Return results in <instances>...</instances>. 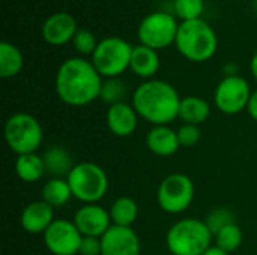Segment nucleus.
Instances as JSON below:
<instances>
[{
    "instance_id": "26",
    "label": "nucleus",
    "mask_w": 257,
    "mask_h": 255,
    "mask_svg": "<svg viewBox=\"0 0 257 255\" xmlns=\"http://www.w3.org/2000/svg\"><path fill=\"white\" fill-rule=\"evenodd\" d=\"M173 11L182 21L197 20L205 11V0H173Z\"/></svg>"
},
{
    "instance_id": "8",
    "label": "nucleus",
    "mask_w": 257,
    "mask_h": 255,
    "mask_svg": "<svg viewBox=\"0 0 257 255\" xmlns=\"http://www.w3.org/2000/svg\"><path fill=\"white\" fill-rule=\"evenodd\" d=\"M179 24L173 15L164 11H157L140 21L137 36L142 45L158 51L175 44Z\"/></svg>"
},
{
    "instance_id": "17",
    "label": "nucleus",
    "mask_w": 257,
    "mask_h": 255,
    "mask_svg": "<svg viewBox=\"0 0 257 255\" xmlns=\"http://www.w3.org/2000/svg\"><path fill=\"white\" fill-rule=\"evenodd\" d=\"M146 146L154 155L163 158L175 155L181 147L176 131L169 128V125L154 126L146 135Z\"/></svg>"
},
{
    "instance_id": "1",
    "label": "nucleus",
    "mask_w": 257,
    "mask_h": 255,
    "mask_svg": "<svg viewBox=\"0 0 257 255\" xmlns=\"http://www.w3.org/2000/svg\"><path fill=\"white\" fill-rule=\"evenodd\" d=\"M102 83V77L92 62L83 57H71L59 66L54 87L63 104L84 107L99 98Z\"/></svg>"
},
{
    "instance_id": "25",
    "label": "nucleus",
    "mask_w": 257,
    "mask_h": 255,
    "mask_svg": "<svg viewBox=\"0 0 257 255\" xmlns=\"http://www.w3.org/2000/svg\"><path fill=\"white\" fill-rule=\"evenodd\" d=\"M214 239H215V246L232 254L242 243V230L236 222H233V224L226 225L223 230H220L214 236Z\"/></svg>"
},
{
    "instance_id": "33",
    "label": "nucleus",
    "mask_w": 257,
    "mask_h": 255,
    "mask_svg": "<svg viewBox=\"0 0 257 255\" xmlns=\"http://www.w3.org/2000/svg\"><path fill=\"white\" fill-rule=\"evenodd\" d=\"M250 71H251V74H253L254 80L257 81V51L253 54V57H251V62H250Z\"/></svg>"
},
{
    "instance_id": "22",
    "label": "nucleus",
    "mask_w": 257,
    "mask_h": 255,
    "mask_svg": "<svg viewBox=\"0 0 257 255\" xmlns=\"http://www.w3.org/2000/svg\"><path fill=\"white\" fill-rule=\"evenodd\" d=\"M72 198V191L66 179L51 177L42 188V200L53 209L63 207Z\"/></svg>"
},
{
    "instance_id": "4",
    "label": "nucleus",
    "mask_w": 257,
    "mask_h": 255,
    "mask_svg": "<svg viewBox=\"0 0 257 255\" xmlns=\"http://www.w3.org/2000/svg\"><path fill=\"white\" fill-rule=\"evenodd\" d=\"M212 233L205 221L184 218L175 222L166 236V243L172 255H203L212 245Z\"/></svg>"
},
{
    "instance_id": "27",
    "label": "nucleus",
    "mask_w": 257,
    "mask_h": 255,
    "mask_svg": "<svg viewBox=\"0 0 257 255\" xmlns=\"http://www.w3.org/2000/svg\"><path fill=\"white\" fill-rule=\"evenodd\" d=\"M126 95V86L122 80L119 78H107L102 83V89H101V95L99 98L110 105L119 104V102H125L123 98Z\"/></svg>"
},
{
    "instance_id": "23",
    "label": "nucleus",
    "mask_w": 257,
    "mask_h": 255,
    "mask_svg": "<svg viewBox=\"0 0 257 255\" xmlns=\"http://www.w3.org/2000/svg\"><path fill=\"white\" fill-rule=\"evenodd\" d=\"M24 66V56L18 47L9 42L0 44V77L12 78L21 72Z\"/></svg>"
},
{
    "instance_id": "15",
    "label": "nucleus",
    "mask_w": 257,
    "mask_h": 255,
    "mask_svg": "<svg viewBox=\"0 0 257 255\" xmlns=\"http://www.w3.org/2000/svg\"><path fill=\"white\" fill-rule=\"evenodd\" d=\"M139 114L136 108L126 102H119L114 105H110L107 110V126L110 132L116 137L125 138L136 132L139 125Z\"/></svg>"
},
{
    "instance_id": "13",
    "label": "nucleus",
    "mask_w": 257,
    "mask_h": 255,
    "mask_svg": "<svg viewBox=\"0 0 257 255\" xmlns=\"http://www.w3.org/2000/svg\"><path fill=\"white\" fill-rule=\"evenodd\" d=\"M140 239L131 227L111 225L101 237V255H140Z\"/></svg>"
},
{
    "instance_id": "21",
    "label": "nucleus",
    "mask_w": 257,
    "mask_h": 255,
    "mask_svg": "<svg viewBox=\"0 0 257 255\" xmlns=\"http://www.w3.org/2000/svg\"><path fill=\"white\" fill-rule=\"evenodd\" d=\"M15 173L26 183H33V182L41 180L44 177V174H47L42 156H39L36 153H27V155L17 156Z\"/></svg>"
},
{
    "instance_id": "3",
    "label": "nucleus",
    "mask_w": 257,
    "mask_h": 255,
    "mask_svg": "<svg viewBox=\"0 0 257 255\" xmlns=\"http://www.w3.org/2000/svg\"><path fill=\"white\" fill-rule=\"evenodd\" d=\"M175 45L187 60L203 63L215 56L218 50V38L209 23L197 18L179 24Z\"/></svg>"
},
{
    "instance_id": "31",
    "label": "nucleus",
    "mask_w": 257,
    "mask_h": 255,
    "mask_svg": "<svg viewBox=\"0 0 257 255\" xmlns=\"http://www.w3.org/2000/svg\"><path fill=\"white\" fill-rule=\"evenodd\" d=\"M81 255H101V239L99 237H87L83 236L80 252Z\"/></svg>"
},
{
    "instance_id": "6",
    "label": "nucleus",
    "mask_w": 257,
    "mask_h": 255,
    "mask_svg": "<svg viewBox=\"0 0 257 255\" xmlns=\"http://www.w3.org/2000/svg\"><path fill=\"white\" fill-rule=\"evenodd\" d=\"M5 140L17 156L36 153L42 144L44 131L39 120L32 114L15 113L5 123Z\"/></svg>"
},
{
    "instance_id": "28",
    "label": "nucleus",
    "mask_w": 257,
    "mask_h": 255,
    "mask_svg": "<svg viewBox=\"0 0 257 255\" xmlns=\"http://www.w3.org/2000/svg\"><path fill=\"white\" fill-rule=\"evenodd\" d=\"M205 222H206L209 231L212 233V236H215L226 225L235 222V215L232 213V210H229L226 207H217V209L209 212V215L206 216Z\"/></svg>"
},
{
    "instance_id": "30",
    "label": "nucleus",
    "mask_w": 257,
    "mask_h": 255,
    "mask_svg": "<svg viewBox=\"0 0 257 255\" xmlns=\"http://www.w3.org/2000/svg\"><path fill=\"white\" fill-rule=\"evenodd\" d=\"M176 134H178L181 147H194L199 144V141L202 138L200 128L196 125H188V123L181 125L179 129L176 131Z\"/></svg>"
},
{
    "instance_id": "11",
    "label": "nucleus",
    "mask_w": 257,
    "mask_h": 255,
    "mask_svg": "<svg viewBox=\"0 0 257 255\" xmlns=\"http://www.w3.org/2000/svg\"><path fill=\"white\" fill-rule=\"evenodd\" d=\"M42 236L47 249L53 255H75L80 252L83 236L74 221L54 219Z\"/></svg>"
},
{
    "instance_id": "7",
    "label": "nucleus",
    "mask_w": 257,
    "mask_h": 255,
    "mask_svg": "<svg viewBox=\"0 0 257 255\" xmlns=\"http://www.w3.org/2000/svg\"><path fill=\"white\" fill-rule=\"evenodd\" d=\"M134 47L117 36H108L98 42L96 50L92 54V63L101 77L119 78L131 65Z\"/></svg>"
},
{
    "instance_id": "32",
    "label": "nucleus",
    "mask_w": 257,
    "mask_h": 255,
    "mask_svg": "<svg viewBox=\"0 0 257 255\" xmlns=\"http://www.w3.org/2000/svg\"><path fill=\"white\" fill-rule=\"evenodd\" d=\"M247 113L250 114V117L253 120L257 122V90H254L251 93V98H250V102H248V107H247Z\"/></svg>"
},
{
    "instance_id": "5",
    "label": "nucleus",
    "mask_w": 257,
    "mask_h": 255,
    "mask_svg": "<svg viewBox=\"0 0 257 255\" xmlns=\"http://www.w3.org/2000/svg\"><path fill=\"white\" fill-rule=\"evenodd\" d=\"M72 197L84 204H96L108 191V176L95 162L75 164L66 177Z\"/></svg>"
},
{
    "instance_id": "24",
    "label": "nucleus",
    "mask_w": 257,
    "mask_h": 255,
    "mask_svg": "<svg viewBox=\"0 0 257 255\" xmlns=\"http://www.w3.org/2000/svg\"><path fill=\"white\" fill-rule=\"evenodd\" d=\"M139 216V206L131 197H119L113 201L110 207V218L113 225L133 227Z\"/></svg>"
},
{
    "instance_id": "35",
    "label": "nucleus",
    "mask_w": 257,
    "mask_h": 255,
    "mask_svg": "<svg viewBox=\"0 0 257 255\" xmlns=\"http://www.w3.org/2000/svg\"><path fill=\"white\" fill-rule=\"evenodd\" d=\"M254 6H256V9H257V0H254Z\"/></svg>"
},
{
    "instance_id": "2",
    "label": "nucleus",
    "mask_w": 257,
    "mask_h": 255,
    "mask_svg": "<svg viewBox=\"0 0 257 255\" xmlns=\"http://www.w3.org/2000/svg\"><path fill=\"white\" fill-rule=\"evenodd\" d=\"M181 101L178 90L164 80L143 81L133 95L137 114L154 126L169 125L178 119Z\"/></svg>"
},
{
    "instance_id": "18",
    "label": "nucleus",
    "mask_w": 257,
    "mask_h": 255,
    "mask_svg": "<svg viewBox=\"0 0 257 255\" xmlns=\"http://www.w3.org/2000/svg\"><path fill=\"white\" fill-rule=\"evenodd\" d=\"M130 69L137 77L145 78L146 81L151 80L160 69V56H158L157 50H152L142 44L134 47Z\"/></svg>"
},
{
    "instance_id": "9",
    "label": "nucleus",
    "mask_w": 257,
    "mask_h": 255,
    "mask_svg": "<svg viewBox=\"0 0 257 255\" xmlns=\"http://www.w3.org/2000/svg\"><path fill=\"white\" fill-rule=\"evenodd\" d=\"M194 200V183L182 173H173L163 179L157 191L160 207L170 215L185 212Z\"/></svg>"
},
{
    "instance_id": "16",
    "label": "nucleus",
    "mask_w": 257,
    "mask_h": 255,
    "mask_svg": "<svg viewBox=\"0 0 257 255\" xmlns=\"http://www.w3.org/2000/svg\"><path fill=\"white\" fill-rule=\"evenodd\" d=\"M54 222V209L44 200L29 203L20 216L21 228L30 234H44Z\"/></svg>"
},
{
    "instance_id": "34",
    "label": "nucleus",
    "mask_w": 257,
    "mask_h": 255,
    "mask_svg": "<svg viewBox=\"0 0 257 255\" xmlns=\"http://www.w3.org/2000/svg\"><path fill=\"white\" fill-rule=\"evenodd\" d=\"M203 255H230L229 252H226V251H223V249H220L218 246H211L206 252Z\"/></svg>"
},
{
    "instance_id": "10",
    "label": "nucleus",
    "mask_w": 257,
    "mask_h": 255,
    "mask_svg": "<svg viewBox=\"0 0 257 255\" xmlns=\"http://www.w3.org/2000/svg\"><path fill=\"white\" fill-rule=\"evenodd\" d=\"M251 93L250 84L244 77L227 75L218 83L214 93V102L223 114L235 116L247 110Z\"/></svg>"
},
{
    "instance_id": "12",
    "label": "nucleus",
    "mask_w": 257,
    "mask_h": 255,
    "mask_svg": "<svg viewBox=\"0 0 257 255\" xmlns=\"http://www.w3.org/2000/svg\"><path fill=\"white\" fill-rule=\"evenodd\" d=\"M72 221H74L75 227L78 228V231L81 233V236L99 237V239L113 225L110 212L105 210L102 206H98V203L81 206L75 212Z\"/></svg>"
},
{
    "instance_id": "29",
    "label": "nucleus",
    "mask_w": 257,
    "mask_h": 255,
    "mask_svg": "<svg viewBox=\"0 0 257 255\" xmlns=\"http://www.w3.org/2000/svg\"><path fill=\"white\" fill-rule=\"evenodd\" d=\"M72 44H74L75 50L83 56H89V54L92 56L98 47L96 36L87 29H78L74 39H72Z\"/></svg>"
},
{
    "instance_id": "19",
    "label": "nucleus",
    "mask_w": 257,
    "mask_h": 255,
    "mask_svg": "<svg viewBox=\"0 0 257 255\" xmlns=\"http://www.w3.org/2000/svg\"><path fill=\"white\" fill-rule=\"evenodd\" d=\"M42 159L45 164V171L51 177L66 179L75 165L71 153L60 146H53V147L47 149L42 155Z\"/></svg>"
},
{
    "instance_id": "20",
    "label": "nucleus",
    "mask_w": 257,
    "mask_h": 255,
    "mask_svg": "<svg viewBox=\"0 0 257 255\" xmlns=\"http://www.w3.org/2000/svg\"><path fill=\"white\" fill-rule=\"evenodd\" d=\"M211 116V107L208 101L200 96H185L181 101L179 119L188 125H202Z\"/></svg>"
},
{
    "instance_id": "14",
    "label": "nucleus",
    "mask_w": 257,
    "mask_h": 255,
    "mask_svg": "<svg viewBox=\"0 0 257 255\" xmlns=\"http://www.w3.org/2000/svg\"><path fill=\"white\" fill-rule=\"evenodd\" d=\"M77 21L68 12H56L42 24V38L53 47H62L71 42L77 33Z\"/></svg>"
}]
</instances>
